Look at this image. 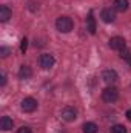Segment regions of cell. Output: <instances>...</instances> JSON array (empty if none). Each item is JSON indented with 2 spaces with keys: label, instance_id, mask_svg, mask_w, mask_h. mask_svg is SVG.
<instances>
[{
  "label": "cell",
  "instance_id": "cell-1",
  "mask_svg": "<svg viewBox=\"0 0 131 133\" xmlns=\"http://www.w3.org/2000/svg\"><path fill=\"white\" fill-rule=\"evenodd\" d=\"M56 28H57V31H60V33H69V31L74 28V22H72V19L68 17V16H60V17H57V20H56Z\"/></svg>",
  "mask_w": 131,
  "mask_h": 133
},
{
  "label": "cell",
  "instance_id": "cell-7",
  "mask_svg": "<svg viewBox=\"0 0 131 133\" xmlns=\"http://www.w3.org/2000/svg\"><path fill=\"white\" fill-rule=\"evenodd\" d=\"M100 19H102L105 23H113V22L116 20V12H114V9H111V8H105V9H102V12H100Z\"/></svg>",
  "mask_w": 131,
  "mask_h": 133
},
{
  "label": "cell",
  "instance_id": "cell-10",
  "mask_svg": "<svg viewBox=\"0 0 131 133\" xmlns=\"http://www.w3.org/2000/svg\"><path fill=\"white\" fill-rule=\"evenodd\" d=\"M12 125H14V122H12V119H11L9 116H3V118L0 119V129H2L3 132L11 130V129H12Z\"/></svg>",
  "mask_w": 131,
  "mask_h": 133
},
{
  "label": "cell",
  "instance_id": "cell-8",
  "mask_svg": "<svg viewBox=\"0 0 131 133\" xmlns=\"http://www.w3.org/2000/svg\"><path fill=\"white\" fill-rule=\"evenodd\" d=\"M102 79H103L106 84H113V82L117 81V73H116L114 70H105V71L102 73Z\"/></svg>",
  "mask_w": 131,
  "mask_h": 133
},
{
  "label": "cell",
  "instance_id": "cell-5",
  "mask_svg": "<svg viewBox=\"0 0 131 133\" xmlns=\"http://www.w3.org/2000/svg\"><path fill=\"white\" fill-rule=\"evenodd\" d=\"M20 107H22V110H23L25 113H33L34 110H37L39 102L34 99V98H25V99L22 101Z\"/></svg>",
  "mask_w": 131,
  "mask_h": 133
},
{
  "label": "cell",
  "instance_id": "cell-15",
  "mask_svg": "<svg viewBox=\"0 0 131 133\" xmlns=\"http://www.w3.org/2000/svg\"><path fill=\"white\" fill-rule=\"evenodd\" d=\"M120 57H122L123 61H127V64L131 66V50L130 48H123V50L120 51Z\"/></svg>",
  "mask_w": 131,
  "mask_h": 133
},
{
  "label": "cell",
  "instance_id": "cell-11",
  "mask_svg": "<svg viewBox=\"0 0 131 133\" xmlns=\"http://www.w3.org/2000/svg\"><path fill=\"white\" fill-rule=\"evenodd\" d=\"M130 8V2L128 0H114V9L119 12H125Z\"/></svg>",
  "mask_w": 131,
  "mask_h": 133
},
{
  "label": "cell",
  "instance_id": "cell-4",
  "mask_svg": "<svg viewBox=\"0 0 131 133\" xmlns=\"http://www.w3.org/2000/svg\"><path fill=\"white\" fill-rule=\"evenodd\" d=\"M39 64H40V66H42L43 70H49L51 66H54L56 59H54V56H53V54L45 53V54H42V56L39 57Z\"/></svg>",
  "mask_w": 131,
  "mask_h": 133
},
{
  "label": "cell",
  "instance_id": "cell-14",
  "mask_svg": "<svg viewBox=\"0 0 131 133\" xmlns=\"http://www.w3.org/2000/svg\"><path fill=\"white\" fill-rule=\"evenodd\" d=\"M82 130H83V133H97V125L94 122H85Z\"/></svg>",
  "mask_w": 131,
  "mask_h": 133
},
{
  "label": "cell",
  "instance_id": "cell-9",
  "mask_svg": "<svg viewBox=\"0 0 131 133\" xmlns=\"http://www.w3.org/2000/svg\"><path fill=\"white\" fill-rule=\"evenodd\" d=\"M11 16H12V11L6 6V5H3V6H0V22H8L9 19H11Z\"/></svg>",
  "mask_w": 131,
  "mask_h": 133
},
{
  "label": "cell",
  "instance_id": "cell-3",
  "mask_svg": "<svg viewBox=\"0 0 131 133\" xmlns=\"http://www.w3.org/2000/svg\"><path fill=\"white\" fill-rule=\"evenodd\" d=\"M110 48L116 51H122L123 48H127V40L120 36H114L110 39Z\"/></svg>",
  "mask_w": 131,
  "mask_h": 133
},
{
  "label": "cell",
  "instance_id": "cell-2",
  "mask_svg": "<svg viewBox=\"0 0 131 133\" xmlns=\"http://www.w3.org/2000/svg\"><path fill=\"white\" fill-rule=\"evenodd\" d=\"M119 98V90L116 88V87H106L103 91H102V99L105 101V102H114V101H117Z\"/></svg>",
  "mask_w": 131,
  "mask_h": 133
},
{
  "label": "cell",
  "instance_id": "cell-19",
  "mask_svg": "<svg viewBox=\"0 0 131 133\" xmlns=\"http://www.w3.org/2000/svg\"><path fill=\"white\" fill-rule=\"evenodd\" d=\"M17 133H33V130H31L28 125H23V127H20V129L17 130Z\"/></svg>",
  "mask_w": 131,
  "mask_h": 133
},
{
  "label": "cell",
  "instance_id": "cell-13",
  "mask_svg": "<svg viewBox=\"0 0 131 133\" xmlns=\"http://www.w3.org/2000/svg\"><path fill=\"white\" fill-rule=\"evenodd\" d=\"M33 76V70H31V66L28 65H22L20 66V70H19V77L20 79H30Z\"/></svg>",
  "mask_w": 131,
  "mask_h": 133
},
{
  "label": "cell",
  "instance_id": "cell-12",
  "mask_svg": "<svg viewBox=\"0 0 131 133\" xmlns=\"http://www.w3.org/2000/svg\"><path fill=\"white\" fill-rule=\"evenodd\" d=\"M86 30L91 34H96V19H94V16H93V11H91V12L88 14V17H86Z\"/></svg>",
  "mask_w": 131,
  "mask_h": 133
},
{
  "label": "cell",
  "instance_id": "cell-18",
  "mask_svg": "<svg viewBox=\"0 0 131 133\" xmlns=\"http://www.w3.org/2000/svg\"><path fill=\"white\" fill-rule=\"evenodd\" d=\"M8 54H9V48H6V46H0V56L5 59V57H8Z\"/></svg>",
  "mask_w": 131,
  "mask_h": 133
},
{
  "label": "cell",
  "instance_id": "cell-21",
  "mask_svg": "<svg viewBox=\"0 0 131 133\" xmlns=\"http://www.w3.org/2000/svg\"><path fill=\"white\" fill-rule=\"evenodd\" d=\"M127 119H128V121H131V110H128V111H127Z\"/></svg>",
  "mask_w": 131,
  "mask_h": 133
},
{
  "label": "cell",
  "instance_id": "cell-16",
  "mask_svg": "<svg viewBox=\"0 0 131 133\" xmlns=\"http://www.w3.org/2000/svg\"><path fill=\"white\" fill-rule=\"evenodd\" d=\"M110 132L111 133H127V127H123L122 124H116V125H113L110 129Z\"/></svg>",
  "mask_w": 131,
  "mask_h": 133
},
{
  "label": "cell",
  "instance_id": "cell-17",
  "mask_svg": "<svg viewBox=\"0 0 131 133\" xmlns=\"http://www.w3.org/2000/svg\"><path fill=\"white\" fill-rule=\"evenodd\" d=\"M26 48H28V39H26V37H23V39H22V42H20V51H22V53H25V51H26Z\"/></svg>",
  "mask_w": 131,
  "mask_h": 133
},
{
  "label": "cell",
  "instance_id": "cell-6",
  "mask_svg": "<svg viewBox=\"0 0 131 133\" xmlns=\"http://www.w3.org/2000/svg\"><path fill=\"white\" fill-rule=\"evenodd\" d=\"M60 116H62V119L66 121V122H72V121H76V118H77V111H76V108H72V107H65V108H62Z\"/></svg>",
  "mask_w": 131,
  "mask_h": 133
},
{
  "label": "cell",
  "instance_id": "cell-20",
  "mask_svg": "<svg viewBox=\"0 0 131 133\" xmlns=\"http://www.w3.org/2000/svg\"><path fill=\"white\" fill-rule=\"evenodd\" d=\"M6 85V76H5V73H2L0 74V87H5Z\"/></svg>",
  "mask_w": 131,
  "mask_h": 133
}]
</instances>
